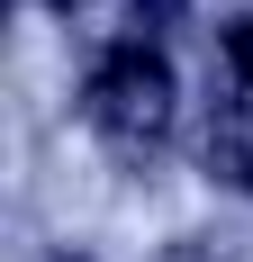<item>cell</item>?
Here are the masks:
<instances>
[{
	"label": "cell",
	"mask_w": 253,
	"mask_h": 262,
	"mask_svg": "<svg viewBox=\"0 0 253 262\" xmlns=\"http://www.w3.org/2000/svg\"><path fill=\"white\" fill-rule=\"evenodd\" d=\"M208 172L235 190H253V91L235 81V100L217 108V127H208Z\"/></svg>",
	"instance_id": "7a4b0ae2"
},
{
	"label": "cell",
	"mask_w": 253,
	"mask_h": 262,
	"mask_svg": "<svg viewBox=\"0 0 253 262\" xmlns=\"http://www.w3.org/2000/svg\"><path fill=\"white\" fill-rule=\"evenodd\" d=\"M226 63H235V81L253 91V18H235V27H226Z\"/></svg>",
	"instance_id": "3957f363"
},
{
	"label": "cell",
	"mask_w": 253,
	"mask_h": 262,
	"mask_svg": "<svg viewBox=\"0 0 253 262\" xmlns=\"http://www.w3.org/2000/svg\"><path fill=\"white\" fill-rule=\"evenodd\" d=\"M181 9H190V0H136V18H145V27H172Z\"/></svg>",
	"instance_id": "277c9868"
},
{
	"label": "cell",
	"mask_w": 253,
	"mask_h": 262,
	"mask_svg": "<svg viewBox=\"0 0 253 262\" xmlns=\"http://www.w3.org/2000/svg\"><path fill=\"white\" fill-rule=\"evenodd\" d=\"M64 262H81V253H64Z\"/></svg>",
	"instance_id": "52a82bcc"
},
{
	"label": "cell",
	"mask_w": 253,
	"mask_h": 262,
	"mask_svg": "<svg viewBox=\"0 0 253 262\" xmlns=\"http://www.w3.org/2000/svg\"><path fill=\"white\" fill-rule=\"evenodd\" d=\"M46 9H91V0H46Z\"/></svg>",
	"instance_id": "8992f818"
},
{
	"label": "cell",
	"mask_w": 253,
	"mask_h": 262,
	"mask_svg": "<svg viewBox=\"0 0 253 262\" xmlns=\"http://www.w3.org/2000/svg\"><path fill=\"white\" fill-rule=\"evenodd\" d=\"M163 262H217V244H163Z\"/></svg>",
	"instance_id": "5b68a950"
},
{
	"label": "cell",
	"mask_w": 253,
	"mask_h": 262,
	"mask_svg": "<svg viewBox=\"0 0 253 262\" xmlns=\"http://www.w3.org/2000/svg\"><path fill=\"white\" fill-rule=\"evenodd\" d=\"M91 127L118 145V154H154L163 136H172V108H181V81L172 63L136 36V46H109L100 63H91Z\"/></svg>",
	"instance_id": "6da1fadb"
}]
</instances>
